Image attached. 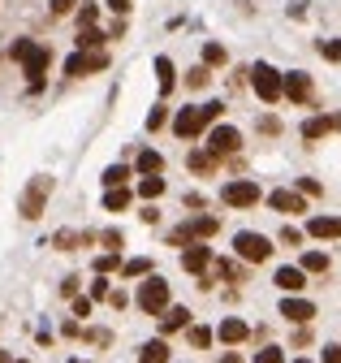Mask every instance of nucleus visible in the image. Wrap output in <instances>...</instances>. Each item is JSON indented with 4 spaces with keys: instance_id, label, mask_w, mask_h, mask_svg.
<instances>
[{
    "instance_id": "obj_1",
    "label": "nucleus",
    "mask_w": 341,
    "mask_h": 363,
    "mask_svg": "<svg viewBox=\"0 0 341 363\" xmlns=\"http://www.w3.org/2000/svg\"><path fill=\"white\" fill-rule=\"evenodd\" d=\"M48 195H52V177H30V186L22 190V204H18V212L26 221H39L43 217V204H48Z\"/></svg>"
},
{
    "instance_id": "obj_2",
    "label": "nucleus",
    "mask_w": 341,
    "mask_h": 363,
    "mask_svg": "<svg viewBox=\"0 0 341 363\" xmlns=\"http://www.w3.org/2000/svg\"><path fill=\"white\" fill-rule=\"evenodd\" d=\"M247 74H251V87H255V95H259V100H264V104H277V100H281V74L272 70L268 61L251 65Z\"/></svg>"
},
{
    "instance_id": "obj_3",
    "label": "nucleus",
    "mask_w": 341,
    "mask_h": 363,
    "mask_svg": "<svg viewBox=\"0 0 341 363\" xmlns=\"http://www.w3.org/2000/svg\"><path fill=\"white\" fill-rule=\"evenodd\" d=\"M216 229H220V217H194V221H186V225H177L173 234H169V242H173V246H182V242H186V246H190V242L212 238Z\"/></svg>"
},
{
    "instance_id": "obj_4",
    "label": "nucleus",
    "mask_w": 341,
    "mask_h": 363,
    "mask_svg": "<svg viewBox=\"0 0 341 363\" xmlns=\"http://www.w3.org/2000/svg\"><path fill=\"white\" fill-rule=\"evenodd\" d=\"M134 303H138L143 311H147V316H160V311L169 307V282H160V277H147V282L138 286Z\"/></svg>"
},
{
    "instance_id": "obj_5",
    "label": "nucleus",
    "mask_w": 341,
    "mask_h": 363,
    "mask_svg": "<svg viewBox=\"0 0 341 363\" xmlns=\"http://www.w3.org/2000/svg\"><path fill=\"white\" fill-rule=\"evenodd\" d=\"M234 251L247 259V264H264V259L272 255V242H268L264 234H251V229H242V234L234 238Z\"/></svg>"
},
{
    "instance_id": "obj_6",
    "label": "nucleus",
    "mask_w": 341,
    "mask_h": 363,
    "mask_svg": "<svg viewBox=\"0 0 341 363\" xmlns=\"http://www.w3.org/2000/svg\"><path fill=\"white\" fill-rule=\"evenodd\" d=\"M238 147H242V135L234 126H212V130H207V156H212V160L234 156Z\"/></svg>"
},
{
    "instance_id": "obj_7",
    "label": "nucleus",
    "mask_w": 341,
    "mask_h": 363,
    "mask_svg": "<svg viewBox=\"0 0 341 363\" xmlns=\"http://www.w3.org/2000/svg\"><path fill=\"white\" fill-rule=\"evenodd\" d=\"M220 199L229 208H255L259 204V182L255 177H238V182H229V186L220 190Z\"/></svg>"
},
{
    "instance_id": "obj_8",
    "label": "nucleus",
    "mask_w": 341,
    "mask_h": 363,
    "mask_svg": "<svg viewBox=\"0 0 341 363\" xmlns=\"http://www.w3.org/2000/svg\"><path fill=\"white\" fill-rule=\"evenodd\" d=\"M281 95H289V104H311V74H302V70L285 74L281 78Z\"/></svg>"
},
{
    "instance_id": "obj_9",
    "label": "nucleus",
    "mask_w": 341,
    "mask_h": 363,
    "mask_svg": "<svg viewBox=\"0 0 341 363\" xmlns=\"http://www.w3.org/2000/svg\"><path fill=\"white\" fill-rule=\"evenodd\" d=\"M48 65H52V48L35 43V52L22 61V70L30 74V91H39V87H43V70H48Z\"/></svg>"
},
{
    "instance_id": "obj_10",
    "label": "nucleus",
    "mask_w": 341,
    "mask_h": 363,
    "mask_svg": "<svg viewBox=\"0 0 341 363\" xmlns=\"http://www.w3.org/2000/svg\"><path fill=\"white\" fill-rule=\"evenodd\" d=\"M173 130H177L182 139H199L203 130H207V121H203V112H199V108H182V112L173 117Z\"/></svg>"
},
{
    "instance_id": "obj_11",
    "label": "nucleus",
    "mask_w": 341,
    "mask_h": 363,
    "mask_svg": "<svg viewBox=\"0 0 341 363\" xmlns=\"http://www.w3.org/2000/svg\"><path fill=\"white\" fill-rule=\"evenodd\" d=\"M182 268H186V273H207V268H212V246L190 242L186 251H182Z\"/></svg>"
},
{
    "instance_id": "obj_12",
    "label": "nucleus",
    "mask_w": 341,
    "mask_h": 363,
    "mask_svg": "<svg viewBox=\"0 0 341 363\" xmlns=\"http://www.w3.org/2000/svg\"><path fill=\"white\" fill-rule=\"evenodd\" d=\"M281 316H285V320H294V324H307V320L316 316V303H307V299H294V294H285Z\"/></svg>"
},
{
    "instance_id": "obj_13",
    "label": "nucleus",
    "mask_w": 341,
    "mask_h": 363,
    "mask_svg": "<svg viewBox=\"0 0 341 363\" xmlns=\"http://www.w3.org/2000/svg\"><path fill=\"white\" fill-rule=\"evenodd\" d=\"M307 234H311V238H341V217H311V221H307Z\"/></svg>"
},
{
    "instance_id": "obj_14",
    "label": "nucleus",
    "mask_w": 341,
    "mask_h": 363,
    "mask_svg": "<svg viewBox=\"0 0 341 363\" xmlns=\"http://www.w3.org/2000/svg\"><path fill=\"white\" fill-rule=\"evenodd\" d=\"M268 204L277 208V212H307V199H302L298 190H272Z\"/></svg>"
},
{
    "instance_id": "obj_15",
    "label": "nucleus",
    "mask_w": 341,
    "mask_h": 363,
    "mask_svg": "<svg viewBox=\"0 0 341 363\" xmlns=\"http://www.w3.org/2000/svg\"><path fill=\"white\" fill-rule=\"evenodd\" d=\"M216 333H220L225 346H238V342H247V337H251V324H247V320H220Z\"/></svg>"
},
{
    "instance_id": "obj_16",
    "label": "nucleus",
    "mask_w": 341,
    "mask_h": 363,
    "mask_svg": "<svg viewBox=\"0 0 341 363\" xmlns=\"http://www.w3.org/2000/svg\"><path fill=\"white\" fill-rule=\"evenodd\" d=\"M272 282H277L285 294H298V290L307 286V273H302V268H289V264H285V268H277V277H272Z\"/></svg>"
},
{
    "instance_id": "obj_17",
    "label": "nucleus",
    "mask_w": 341,
    "mask_h": 363,
    "mask_svg": "<svg viewBox=\"0 0 341 363\" xmlns=\"http://www.w3.org/2000/svg\"><path fill=\"white\" fill-rule=\"evenodd\" d=\"M95 234H74V229H61V234H52V246L56 251H74V246H91Z\"/></svg>"
},
{
    "instance_id": "obj_18",
    "label": "nucleus",
    "mask_w": 341,
    "mask_h": 363,
    "mask_svg": "<svg viewBox=\"0 0 341 363\" xmlns=\"http://www.w3.org/2000/svg\"><path fill=\"white\" fill-rule=\"evenodd\" d=\"M186 324H190L186 307H165L160 311V328H165V333H177V328H186Z\"/></svg>"
},
{
    "instance_id": "obj_19",
    "label": "nucleus",
    "mask_w": 341,
    "mask_h": 363,
    "mask_svg": "<svg viewBox=\"0 0 341 363\" xmlns=\"http://www.w3.org/2000/svg\"><path fill=\"white\" fill-rule=\"evenodd\" d=\"M104 30H95V26H83L78 30V52H104Z\"/></svg>"
},
{
    "instance_id": "obj_20",
    "label": "nucleus",
    "mask_w": 341,
    "mask_h": 363,
    "mask_svg": "<svg viewBox=\"0 0 341 363\" xmlns=\"http://www.w3.org/2000/svg\"><path fill=\"white\" fill-rule=\"evenodd\" d=\"M156 78H160V95H169L173 82H177V70H173L169 57H156Z\"/></svg>"
},
{
    "instance_id": "obj_21",
    "label": "nucleus",
    "mask_w": 341,
    "mask_h": 363,
    "mask_svg": "<svg viewBox=\"0 0 341 363\" xmlns=\"http://www.w3.org/2000/svg\"><path fill=\"white\" fill-rule=\"evenodd\" d=\"M333 126H341V121H333V117H307L302 121V139H324Z\"/></svg>"
},
{
    "instance_id": "obj_22",
    "label": "nucleus",
    "mask_w": 341,
    "mask_h": 363,
    "mask_svg": "<svg viewBox=\"0 0 341 363\" xmlns=\"http://www.w3.org/2000/svg\"><path fill=\"white\" fill-rule=\"evenodd\" d=\"M160 169H165V156L147 147V152L138 156V173H143V177H160Z\"/></svg>"
},
{
    "instance_id": "obj_23",
    "label": "nucleus",
    "mask_w": 341,
    "mask_h": 363,
    "mask_svg": "<svg viewBox=\"0 0 341 363\" xmlns=\"http://www.w3.org/2000/svg\"><path fill=\"white\" fill-rule=\"evenodd\" d=\"M138 363H169V342H147L138 351Z\"/></svg>"
},
{
    "instance_id": "obj_24",
    "label": "nucleus",
    "mask_w": 341,
    "mask_h": 363,
    "mask_svg": "<svg viewBox=\"0 0 341 363\" xmlns=\"http://www.w3.org/2000/svg\"><path fill=\"white\" fill-rule=\"evenodd\" d=\"M130 199H134V195H130L125 186L108 190V195H104V212H125V208H130Z\"/></svg>"
},
{
    "instance_id": "obj_25",
    "label": "nucleus",
    "mask_w": 341,
    "mask_h": 363,
    "mask_svg": "<svg viewBox=\"0 0 341 363\" xmlns=\"http://www.w3.org/2000/svg\"><path fill=\"white\" fill-rule=\"evenodd\" d=\"M125 182H130V164H108V169H104V186L108 190L125 186Z\"/></svg>"
},
{
    "instance_id": "obj_26",
    "label": "nucleus",
    "mask_w": 341,
    "mask_h": 363,
    "mask_svg": "<svg viewBox=\"0 0 341 363\" xmlns=\"http://www.w3.org/2000/svg\"><path fill=\"white\" fill-rule=\"evenodd\" d=\"M138 195H143V199H160V195H165V177H143L138 182Z\"/></svg>"
},
{
    "instance_id": "obj_27",
    "label": "nucleus",
    "mask_w": 341,
    "mask_h": 363,
    "mask_svg": "<svg viewBox=\"0 0 341 363\" xmlns=\"http://www.w3.org/2000/svg\"><path fill=\"white\" fill-rule=\"evenodd\" d=\"M302 273H329V255H324V251H307L302 255Z\"/></svg>"
},
{
    "instance_id": "obj_28",
    "label": "nucleus",
    "mask_w": 341,
    "mask_h": 363,
    "mask_svg": "<svg viewBox=\"0 0 341 363\" xmlns=\"http://www.w3.org/2000/svg\"><path fill=\"white\" fill-rule=\"evenodd\" d=\"M216 164H220V160H212L207 152H190V169H194V173H216Z\"/></svg>"
},
{
    "instance_id": "obj_29",
    "label": "nucleus",
    "mask_w": 341,
    "mask_h": 363,
    "mask_svg": "<svg viewBox=\"0 0 341 363\" xmlns=\"http://www.w3.org/2000/svg\"><path fill=\"white\" fill-rule=\"evenodd\" d=\"M229 57H225L220 43H203V70H212V65H225Z\"/></svg>"
},
{
    "instance_id": "obj_30",
    "label": "nucleus",
    "mask_w": 341,
    "mask_h": 363,
    "mask_svg": "<svg viewBox=\"0 0 341 363\" xmlns=\"http://www.w3.org/2000/svg\"><path fill=\"white\" fill-rule=\"evenodd\" d=\"M30 52H35V39H13V48H9V61H18V65H22Z\"/></svg>"
},
{
    "instance_id": "obj_31",
    "label": "nucleus",
    "mask_w": 341,
    "mask_h": 363,
    "mask_svg": "<svg viewBox=\"0 0 341 363\" xmlns=\"http://www.w3.org/2000/svg\"><path fill=\"white\" fill-rule=\"evenodd\" d=\"M207 82H212V70H203V65L186 70V87H207Z\"/></svg>"
},
{
    "instance_id": "obj_32",
    "label": "nucleus",
    "mask_w": 341,
    "mask_h": 363,
    "mask_svg": "<svg viewBox=\"0 0 341 363\" xmlns=\"http://www.w3.org/2000/svg\"><path fill=\"white\" fill-rule=\"evenodd\" d=\"M121 273H125V277H147V273H152V259H125Z\"/></svg>"
},
{
    "instance_id": "obj_33",
    "label": "nucleus",
    "mask_w": 341,
    "mask_h": 363,
    "mask_svg": "<svg viewBox=\"0 0 341 363\" xmlns=\"http://www.w3.org/2000/svg\"><path fill=\"white\" fill-rule=\"evenodd\" d=\"M190 346H199V351H207V346H212V328L194 324V328H190Z\"/></svg>"
},
{
    "instance_id": "obj_34",
    "label": "nucleus",
    "mask_w": 341,
    "mask_h": 363,
    "mask_svg": "<svg viewBox=\"0 0 341 363\" xmlns=\"http://www.w3.org/2000/svg\"><path fill=\"white\" fill-rule=\"evenodd\" d=\"M255 363H285V351L281 346H264V351L255 355Z\"/></svg>"
},
{
    "instance_id": "obj_35",
    "label": "nucleus",
    "mask_w": 341,
    "mask_h": 363,
    "mask_svg": "<svg viewBox=\"0 0 341 363\" xmlns=\"http://www.w3.org/2000/svg\"><path fill=\"white\" fill-rule=\"evenodd\" d=\"M320 57L324 61H341V39H320Z\"/></svg>"
},
{
    "instance_id": "obj_36",
    "label": "nucleus",
    "mask_w": 341,
    "mask_h": 363,
    "mask_svg": "<svg viewBox=\"0 0 341 363\" xmlns=\"http://www.w3.org/2000/svg\"><path fill=\"white\" fill-rule=\"evenodd\" d=\"M100 242L108 246V255H117V251H121V242H125V238H121V229H108V234H100Z\"/></svg>"
},
{
    "instance_id": "obj_37",
    "label": "nucleus",
    "mask_w": 341,
    "mask_h": 363,
    "mask_svg": "<svg viewBox=\"0 0 341 363\" xmlns=\"http://www.w3.org/2000/svg\"><path fill=\"white\" fill-rule=\"evenodd\" d=\"M169 121V112H165V104H156L152 112H147V130H160V126H165Z\"/></svg>"
},
{
    "instance_id": "obj_38",
    "label": "nucleus",
    "mask_w": 341,
    "mask_h": 363,
    "mask_svg": "<svg viewBox=\"0 0 341 363\" xmlns=\"http://www.w3.org/2000/svg\"><path fill=\"white\" fill-rule=\"evenodd\" d=\"M298 195H311V199H316V195H324V186L316 177H298Z\"/></svg>"
},
{
    "instance_id": "obj_39",
    "label": "nucleus",
    "mask_w": 341,
    "mask_h": 363,
    "mask_svg": "<svg viewBox=\"0 0 341 363\" xmlns=\"http://www.w3.org/2000/svg\"><path fill=\"white\" fill-rule=\"evenodd\" d=\"M108 294H112V290H108V277H95V282H91V303H95V299H108Z\"/></svg>"
},
{
    "instance_id": "obj_40",
    "label": "nucleus",
    "mask_w": 341,
    "mask_h": 363,
    "mask_svg": "<svg viewBox=\"0 0 341 363\" xmlns=\"http://www.w3.org/2000/svg\"><path fill=\"white\" fill-rule=\"evenodd\" d=\"M112 268H117V255H100V259H95V273H100V277H108Z\"/></svg>"
},
{
    "instance_id": "obj_41",
    "label": "nucleus",
    "mask_w": 341,
    "mask_h": 363,
    "mask_svg": "<svg viewBox=\"0 0 341 363\" xmlns=\"http://www.w3.org/2000/svg\"><path fill=\"white\" fill-rule=\"evenodd\" d=\"M48 5H52V13H56V18H65V13H74V5H78V0H48Z\"/></svg>"
},
{
    "instance_id": "obj_42",
    "label": "nucleus",
    "mask_w": 341,
    "mask_h": 363,
    "mask_svg": "<svg viewBox=\"0 0 341 363\" xmlns=\"http://www.w3.org/2000/svg\"><path fill=\"white\" fill-rule=\"evenodd\" d=\"M281 242H285V246H298V242H302V234H298L294 225H285V229H281Z\"/></svg>"
},
{
    "instance_id": "obj_43",
    "label": "nucleus",
    "mask_w": 341,
    "mask_h": 363,
    "mask_svg": "<svg viewBox=\"0 0 341 363\" xmlns=\"http://www.w3.org/2000/svg\"><path fill=\"white\" fill-rule=\"evenodd\" d=\"M104 5H108L112 13H117V18H125V13H130V5H134V0H104Z\"/></svg>"
},
{
    "instance_id": "obj_44",
    "label": "nucleus",
    "mask_w": 341,
    "mask_h": 363,
    "mask_svg": "<svg viewBox=\"0 0 341 363\" xmlns=\"http://www.w3.org/2000/svg\"><path fill=\"white\" fill-rule=\"evenodd\" d=\"M61 294H65V299H78V277H65V282H61Z\"/></svg>"
},
{
    "instance_id": "obj_45",
    "label": "nucleus",
    "mask_w": 341,
    "mask_h": 363,
    "mask_svg": "<svg viewBox=\"0 0 341 363\" xmlns=\"http://www.w3.org/2000/svg\"><path fill=\"white\" fill-rule=\"evenodd\" d=\"M259 130H264V135H277L281 121H277V117H264V121H259Z\"/></svg>"
},
{
    "instance_id": "obj_46",
    "label": "nucleus",
    "mask_w": 341,
    "mask_h": 363,
    "mask_svg": "<svg viewBox=\"0 0 341 363\" xmlns=\"http://www.w3.org/2000/svg\"><path fill=\"white\" fill-rule=\"evenodd\" d=\"M108 303H112V307H117V311H121V307L130 303V294H121V290H112V294H108Z\"/></svg>"
},
{
    "instance_id": "obj_47",
    "label": "nucleus",
    "mask_w": 341,
    "mask_h": 363,
    "mask_svg": "<svg viewBox=\"0 0 341 363\" xmlns=\"http://www.w3.org/2000/svg\"><path fill=\"white\" fill-rule=\"evenodd\" d=\"M121 35H125V18H117V22L108 26V39H121Z\"/></svg>"
},
{
    "instance_id": "obj_48",
    "label": "nucleus",
    "mask_w": 341,
    "mask_h": 363,
    "mask_svg": "<svg viewBox=\"0 0 341 363\" xmlns=\"http://www.w3.org/2000/svg\"><path fill=\"white\" fill-rule=\"evenodd\" d=\"M74 316H91V299H74Z\"/></svg>"
},
{
    "instance_id": "obj_49",
    "label": "nucleus",
    "mask_w": 341,
    "mask_h": 363,
    "mask_svg": "<svg viewBox=\"0 0 341 363\" xmlns=\"http://www.w3.org/2000/svg\"><path fill=\"white\" fill-rule=\"evenodd\" d=\"M324 363H341V346H324Z\"/></svg>"
},
{
    "instance_id": "obj_50",
    "label": "nucleus",
    "mask_w": 341,
    "mask_h": 363,
    "mask_svg": "<svg viewBox=\"0 0 341 363\" xmlns=\"http://www.w3.org/2000/svg\"><path fill=\"white\" fill-rule=\"evenodd\" d=\"M78 22H83V26H91V22H95V5H83V13H78Z\"/></svg>"
},
{
    "instance_id": "obj_51",
    "label": "nucleus",
    "mask_w": 341,
    "mask_h": 363,
    "mask_svg": "<svg viewBox=\"0 0 341 363\" xmlns=\"http://www.w3.org/2000/svg\"><path fill=\"white\" fill-rule=\"evenodd\" d=\"M220 363H242V359H238V355H225V359H220Z\"/></svg>"
},
{
    "instance_id": "obj_52",
    "label": "nucleus",
    "mask_w": 341,
    "mask_h": 363,
    "mask_svg": "<svg viewBox=\"0 0 341 363\" xmlns=\"http://www.w3.org/2000/svg\"><path fill=\"white\" fill-rule=\"evenodd\" d=\"M0 363H9V355H5V351H0Z\"/></svg>"
},
{
    "instance_id": "obj_53",
    "label": "nucleus",
    "mask_w": 341,
    "mask_h": 363,
    "mask_svg": "<svg viewBox=\"0 0 341 363\" xmlns=\"http://www.w3.org/2000/svg\"><path fill=\"white\" fill-rule=\"evenodd\" d=\"M294 363H311V359H294Z\"/></svg>"
},
{
    "instance_id": "obj_54",
    "label": "nucleus",
    "mask_w": 341,
    "mask_h": 363,
    "mask_svg": "<svg viewBox=\"0 0 341 363\" xmlns=\"http://www.w3.org/2000/svg\"><path fill=\"white\" fill-rule=\"evenodd\" d=\"M18 363H26V359H18Z\"/></svg>"
}]
</instances>
